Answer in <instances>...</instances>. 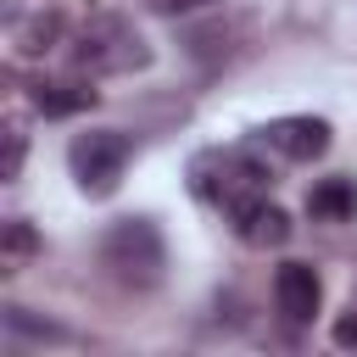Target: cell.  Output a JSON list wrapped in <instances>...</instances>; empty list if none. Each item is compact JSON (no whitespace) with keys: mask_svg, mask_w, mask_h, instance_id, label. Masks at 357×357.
<instances>
[{"mask_svg":"<svg viewBox=\"0 0 357 357\" xmlns=\"http://www.w3.org/2000/svg\"><path fill=\"white\" fill-rule=\"evenodd\" d=\"M190 178H195V195H201V201H212V206L234 212L240 201L268 195L273 167H268V156H262V151H251V145H229V151H206V156H195Z\"/></svg>","mask_w":357,"mask_h":357,"instance_id":"6da1fadb","label":"cell"},{"mask_svg":"<svg viewBox=\"0 0 357 357\" xmlns=\"http://www.w3.org/2000/svg\"><path fill=\"white\" fill-rule=\"evenodd\" d=\"M73 56H78V67H89V73H106V78L151 67V45H145V33H139L128 17H117V11H95V17L78 28V39H73Z\"/></svg>","mask_w":357,"mask_h":357,"instance_id":"7a4b0ae2","label":"cell"},{"mask_svg":"<svg viewBox=\"0 0 357 357\" xmlns=\"http://www.w3.org/2000/svg\"><path fill=\"white\" fill-rule=\"evenodd\" d=\"M100 268H106L117 284H134V290L156 284L162 268H167L162 229H156L151 218H123V223H112L106 240H100Z\"/></svg>","mask_w":357,"mask_h":357,"instance_id":"3957f363","label":"cell"},{"mask_svg":"<svg viewBox=\"0 0 357 357\" xmlns=\"http://www.w3.org/2000/svg\"><path fill=\"white\" fill-rule=\"evenodd\" d=\"M128 162H134V139L123 128H89L67 145V167H73L84 195H112L123 184Z\"/></svg>","mask_w":357,"mask_h":357,"instance_id":"277c9868","label":"cell"},{"mask_svg":"<svg viewBox=\"0 0 357 357\" xmlns=\"http://www.w3.org/2000/svg\"><path fill=\"white\" fill-rule=\"evenodd\" d=\"M257 145L279 162H318L329 151V123L324 117H273L257 128Z\"/></svg>","mask_w":357,"mask_h":357,"instance_id":"5b68a950","label":"cell"},{"mask_svg":"<svg viewBox=\"0 0 357 357\" xmlns=\"http://www.w3.org/2000/svg\"><path fill=\"white\" fill-rule=\"evenodd\" d=\"M318 301H324V284H318V273H312L307 262H284V268L273 273V307H279L284 324H296V329L312 324Z\"/></svg>","mask_w":357,"mask_h":357,"instance_id":"8992f818","label":"cell"},{"mask_svg":"<svg viewBox=\"0 0 357 357\" xmlns=\"http://www.w3.org/2000/svg\"><path fill=\"white\" fill-rule=\"evenodd\" d=\"M229 218H234V234H240L245 245H257V251H268V245H284V240H290V218H284V206H273L268 195L240 201Z\"/></svg>","mask_w":357,"mask_h":357,"instance_id":"52a82bcc","label":"cell"},{"mask_svg":"<svg viewBox=\"0 0 357 357\" xmlns=\"http://www.w3.org/2000/svg\"><path fill=\"white\" fill-rule=\"evenodd\" d=\"M307 212L324 218V223L351 218V212H357V184H351V178H318L312 195H307Z\"/></svg>","mask_w":357,"mask_h":357,"instance_id":"ba28073f","label":"cell"},{"mask_svg":"<svg viewBox=\"0 0 357 357\" xmlns=\"http://www.w3.org/2000/svg\"><path fill=\"white\" fill-rule=\"evenodd\" d=\"M28 100H33L45 117H73V112H84V106L95 100V89H84V84H33Z\"/></svg>","mask_w":357,"mask_h":357,"instance_id":"9c48e42d","label":"cell"},{"mask_svg":"<svg viewBox=\"0 0 357 357\" xmlns=\"http://www.w3.org/2000/svg\"><path fill=\"white\" fill-rule=\"evenodd\" d=\"M11 39H17V56H45V50L61 39V17H56V11H33L28 22H17Z\"/></svg>","mask_w":357,"mask_h":357,"instance_id":"30bf717a","label":"cell"},{"mask_svg":"<svg viewBox=\"0 0 357 357\" xmlns=\"http://www.w3.org/2000/svg\"><path fill=\"white\" fill-rule=\"evenodd\" d=\"M6 329H11V335H28V340H67L56 324H39V318H28V307H11V312H6Z\"/></svg>","mask_w":357,"mask_h":357,"instance_id":"8fae6325","label":"cell"},{"mask_svg":"<svg viewBox=\"0 0 357 357\" xmlns=\"http://www.w3.org/2000/svg\"><path fill=\"white\" fill-rule=\"evenodd\" d=\"M33 245H39V240H33V229H28L22 218H11V223H6V240H0L6 262H17V257H33Z\"/></svg>","mask_w":357,"mask_h":357,"instance_id":"7c38bea8","label":"cell"},{"mask_svg":"<svg viewBox=\"0 0 357 357\" xmlns=\"http://www.w3.org/2000/svg\"><path fill=\"white\" fill-rule=\"evenodd\" d=\"M22 156H28L22 128H6V167H0V178H17V173H22Z\"/></svg>","mask_w":357,"mask_h":357,"instance_id":"4fadbf2b","label":"cell"},{"mask_svg":"<svg viewBox=\"0 0 357 357\" xmlns=\"http://www.w3.org/2000/svg\"><path fill=\"white\" fill-rule=\"evenodd\" d=\"M162 17H195V11H212V6H223V0H151Z\"/></svg>","mask_w":357,"mask_h":357,"instance_id":"5bb4252c","label":"cell"},{"mask_svg":"<svg viewBox=\"0 0 357 357\" xmlns=\"http://www.w3.org/2000/svg\"><path fill=\"white\" fill-rule=\"evenodd\" d=\"M335 346H357V312L335 318Z\"/></svg>","mask_w":357,"mask_h":357,"instance_id":"9a60e30c","label":"cell"}]
</instances>
